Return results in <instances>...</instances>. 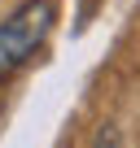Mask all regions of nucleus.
I'll return each instance as SVG.
<instances>
[{
	"instance_id": "f257e3e1",
	"label": "nucleus",
	"mask_w": 140,
	"mask_h": 148,
	"mask_svg": "<svg viewBox=\"0 0 140 148\" xmlns=\"http://www.w3.org/2000/svg\"><path fill=\"white\" fill-rule=\"evenodd\" d=\"M57 5L61 0H22L0 22V74H9L35 57V48L48 39V31L57 22Z\"/></svg>"
},
{
	"instance_id": "f03ea898",
	"label": "nucleus",
	"mask_w": 140,
	"mask_h": 148,
	"mask_svg": "<svg viewBox=\"0 0 140 148\" xmlns=\"http://www.w3.org/2000/svg\"><path fill=\"white\" fill-rule=\"evenodd\" d=\"M92 148H123V131H118L114 122H105V126L92 135Z\"/></svg>"
}]
</instances>
